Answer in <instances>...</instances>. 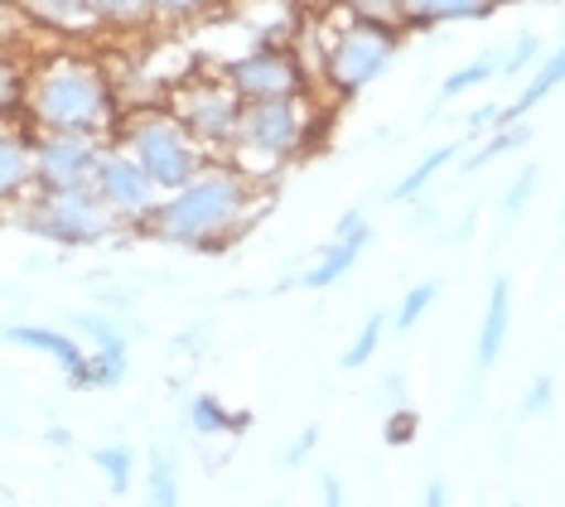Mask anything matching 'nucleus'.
I'll return each mask as SVG.
<instances>
[{"instance_id":"1","label":"nucleus","mask_w":565,"mask_h":507,"mask_svg":"<svg viewBox=\"0 0 565 507\" xmlns=\"http://www.w3.org/2000/svg\"><path fill=\"white\" fill-rule=\"evenodd\" d=\"M252 179L237 165H203L189 184H179L170 199H156L140 232L174 246H199V252H223L233 232L247 223Z\"/></svg>"},{"instance_id":"2","label":"nucleus","mask_w":565,"mask_h":507,"mask_svg":"<svg viewBox=\"0 0 565 507\" xmlns=\"http://www.w3.org/2000/svg\"><path fill=\"white\" fill-rule=\"evenodd\" d=\"M24 116L34 131H73V136H111L117 131V102H111V83L97 63L58 54L34 68L20 97Z\"/></svg>"},{"instance_id":"3","label":"nucleus","mask_w":565,"mask_h":507,"mask_svg":"<svg viewBox=\"0 0 565 507\" xmlns=\"http://www.w3.org/2000/svg\"><path fill=\"white\" fill-rule=\"evenodd\" d=\"M121 150L150 175V184L160 193H174L179 184L203 169V146L189 136V126L179 122V112L170 107H150L136 112L131 122L121 126Z\"/></svg>"},{"instance_id":"4","label":"nucleus","mask_w":565,"mask_h":507,"mask_svg":"<svg viewBox=\"0 0 565 507\" xmlns=\"http://www.w3.org/2000/svg\"><path fill=\"white\" fill-rule=\"evenodd\" d=\"M396 34L392 24H367V20H349L324 49V83L339 102H353L367 83H377L396 59Z\"/></svg>"},{"instance_id":"5","label":"nucleus","mask_w":565,"mask_h":507,"mask_svg":"<svg viewBox=\"0 0 565 507\" xmlns=\"http://www.w3.org/2000/svg\"><path fill=\"white\" fill-rule=\"evenodd\" d=\"M315 131V107L310 93L300 97H266V102H242L233 146L262 155V160H290L305 150V140Z\"/></svg>"},{"instance_id":"6","label":"nucleus","mask_w":565,"mask_h":507,"mask_svg":"<svg viewBox=\"0 0 565 507\" xmlns=\"http://www.w3.org/2000/svg\"><path fill=\"white\" fill-rule=\"evenodd\" d=\"M30 228L58 246H87V242H102L117 232V213L97 199L93 184L54 189V193H44V203L30 213Z\"/></svg>"},{"instance_id":"7","label":"nucleus","mask_w":565,"mask_h":507,"mask_svg":"<svg viewBox=\"0 0 565 507\" xmlns=\"http://www.w3.org/2000/svg\"><path fill=\"white\" fill-rule=\"evenodd\" d=\"M227 87L242 97V102H266V97H300L310 93L305 83V68L290 49H276V44H256L252 54L233 59L223 68Z\"/></svg>"},{"instance_id":"8","label":"nucleus","mask_w":565,"mask_h":507,"mask_svg":"<svg viewBox=\"0 0 565 507\" xmlns=\"http://www.w3.org/2000/svg\"><path fill=\"white\" fill-rule=\"evenodd\" d=\"M97 150H102V146H97L93 136L40 131V136H34V184H40L44 193L93 184Z\"/></svg>"},{"instance_id":"9","label":"nucleus","mask_w":565,"mask_h":507,"mask_svg":"<svg viewBox=\"0 0 565 507\" xmlns=\"http://www.w3.org/2000/svg\"><path fill=\"white\" fill-rule=\"evenodd\" d=\"M93 193L102 203L111 208L117 218H131V223H140V218L156 208V184H150V175L140 169L126 150H97V165H93Z\"/></svg>"},{"instance_id":"10","label":"nucleus","mask_w":565,"mask_h":507,"mask_svg":"<svg viewBox=\"0 0 565 507\" xmlns=\"http://www.w3.org/2000/svg\"><path fill=\"white\" fill-rule=\"evenodd\" d=\"M179 122L189 126V136L199 146H233V131H237V112H242V97L223 83H199V87H184V97L174 102Z\"/></svg>"},{"instance_id":"11","label":"nucleus","mask_w":565,"mask_h":507,"mask_svg":"<svg viewBox=\"0 0 565 507\" xmlns=\"http://www.w3.org/2000/svg\"><path fill=\"white\" fill-rule=\"evenodd\" d=\"M83 329L97 338V353L83 358L78 377H73V387H93V392H107V387H117L126 377V338L111 329L107 319H83Z\"/></svg>"},{"instance_id":"12","label":"nucleus","mask_w":565,"mask_h":507,"mask_svg":"<svg viewBox=\"0 0 565 507\" xmlns=\"http://www.w3.org/2000/svg\"><path fill=\"white\" fill-rule=\"evenodd\" d=\"M508 329H512V281L498 276L493 291H488V309H483V324H479V344H473V368H479V372H488L498 358H503Z\"/></svg>"},{"instance_id":"13","label":"nucleus","mask_w":565,"mask_h":507,"mask_svg":"<svg viewBox=\"0 0 565 507\" xmlns=\"http://www.w3.org/2000/svg\"><path fill=\"white\" fill-rule=\"evenodd\" d=\"M367 242H372V228L367 223L353 228V232H343V237H333L324 246V256H319V262L300 276V285H305V291H329V285H339L358 262H363V246Z\"/></svg>"},{"instance_id":"14","label":"nucleus","mask_w":565,"mask_h":507,"mask_svg":"<svg viewBox=\"0 0 565 507\" xmlns=\"http://www.w3.org/2000/svg\"><path fill=\"white\" fill-rule=\"evenodd\" d=\"M493 0H402V30H435V24L488 20Z\"/></svg>"},{"instance_id":"15","label":"nucleus","mask_w":565,"mask_h":507,"mask_svg":"<svg viewBox=\"0 0 565 507\" xmlns=\"http://www.w3.org/2000/svg\"><path fill=\"white\" fill-rule=\"evenodd\" d=\"M6 344H15V348H34V353H49L63 372H68V382L78 377L83 358H87L73 334H63V329H44V324H10V329H6Z\"/></svg>"},{"instance_id":"16","label":"nucleus","mask_w":565,"mask_h":507,"mask_svg":"<svg viewBox=\"0 0 565 507\" xmlns=\"http://www.w3.org/2000/svg\"><path fill=\"white\" fill-rule=\"evenodd\" d=\"M34 184V140L20 131H0V203L20 199Z\"/></svg>"},{"instance_id":"17","label":"nucleus","mask_w":565,"mask_h":507,"mask_svg":"<svg viewBox=\"0 0 565 507\" xmlns=\"http://www.w3.org/2000/svg\"><path fill=\"white\" fill-rule=\"evenodd\" d=\"M565 83V44L556 49V54H551V59H542V63H536V73H532V83H526L522 87V93L518 97H512L508 102V107L503 112H498V126H503V122H522V116L526 112H532L536 107V102H546L551 93H556V87Z\"/></svg>"},{"instance_id":"18","label":"nucleus","mask_w":565,"mask_h":507,"mask_svg":"<svg viewBox=\"0 0 565 507\" xmlns=\"http://www.w3.org/2000/svg\"><path fill=\"white\" fill-rule=\"evenodd\" d=\"M24 10H30L34 20L63 30V34H78V30H93V24H97V15H93V6H87V0H24Z\"/></svg>"},{"instance_id":"19","label":"nucleus","mask_w":565,"mask_h":507,"mask_svg":"<svg viewBox=\"0 0 565 507\" xmlns=\"http://www.w3.org/2000/svg\"><path fill=\"white\" fill-rule=\"evenodd\" d=\"M445 165H455V146H435V150L426 155V160H420L416 169H411V175H402V179H396V184H392V203L420 199V193H426V189H430V179H435V175H440V169H445Z\"/></svg>"},{"instance_id":"20","label":"nucleus","mask_w":565,"mask_h":507,"mask_svg":"<svg viewBox=\"0 0 565 507\" xmlns=\"http://www.w3.org/2000/svg\"><path fill=\"white\" fill-rule=\"evenodd\" d=\"M87 6L97 24H111V30H140L156 20V0H87Z\"/></svg>"},{"instance_id":"21","label":"nucleus","mask_w":565,"mask_h":507,"mask_svg":"<svg viewBox=\"0 0 565 507\" xmlns=\"http://www.w3.org/2000/svg\"><path fill=\"white\" fill-rule=\"evenodd\" d=\"M252 415H227L223 401L217 397H194L189 401V425H194L199 435H217V431H247Z\"/></svg>"},{"instance_id":"22","label":"nucleus","mask_w":565,"mask_h":507,"mask_svg":"<svg viewBox=\"0 0 565 507\" xmlns=\"http://www.w3.org/2000/svg\"><path fill=\"white\" fill-rule=\"evenodd\" d=\"M93 464L107 474V484L117 498L131 488V478H136V450L131 445H102V450H93Z\"/></svg>"},{"instance_id":"23","label":"nucleus","mask_w":565,"mask_h":507,"mask_svg":"<svg viewBox=\"0 0 565 507\" xmlns=\"http://www.w3.org/2000/svg\"><path fill=\"white\" fill-rule=\"evenodd\" d=\"M382 334H387V315H372V319H363V329H358V334H353V344L343 348V372L367 368L372 353L382 348Z\"/></svg>"},{"instance_id":"24","label":"nucleus","mask_w":565,"mask_h":507,"mask_svg":"<svg viewBox=\"0 0 565 507\" xmlns=\"http://www.w3.org/2000/svg\"><path fill=\"white\" fill-rule=\"evenodd\" d=\"M435 300H440V281L411 285V291L402 295V305H396V329H416V324L435 309Z\"/></svg>"},{"instance_id":"25","label":"nucleus","mask_w":565,"mask_h":507,"mask_svg":"<svg viewBox=\"0 0 565 507\" xmlns=\"http://www.w3.org/2000/svg\"><path fill=\"white\" fill-rule=\"evenodd\" d=\"M532 140V126H522V122H503V131H498L488 146H479L465 160V169H483L488 160H498V155H508V150H518V146H526Z\"/></svg>"},{"instance_id":"26","label":"nucleus","mask_w":565,"mask_h":507,"mask_svg":"<svg viewBox=\"0 0 565 507\" xmlns=\"http://www.w3.org/2000/svg\"><path fill=\"white\" fill-rule=\"evenodd\" d=\"M174 454L170 450H156L150 454V503H160V507H170L179 503V478H174Z\"/></svg>"},{"instance_id":"27","label":"nucleus","mask_w":565,"mask_h":507,"mask_svg":"<svg viewBox=\"0 0 565 507\" xmlns=\"http://www.w3.org/2000/svg\"><path fill=\"white\" fill-rule=\"evenodd\" d=\"M353 20H367V24H392L402 30V0H343Z\"/></svg>"},{"instance_id":"28","label":"nucleus","mask_w":565,"mask_h":507,"mask_svg":"<svg viewBox=\"0 0 565 507\" xmlns=\"http://www.w3.org/2000/svg\"><path fill=\"white\" fill-rule=\"evenodd\" d=\"M498 73V63L493 59H479V63H465L459 73H449L445 77V97H455V93H469V87H479V83H488V77Z\"/></svg>"},{"instance_id":"29","label":"nucleus","mask_w":565,"mask_h":507,"mask_svg":"<svg viewBox=\"0 0 565 507\" xmlns=\"http://www.w3.org/2000/svg\"><path fill=\"white\" fill-rule=\"evenodd\" d=\"M536 184H542V175H536V169L526 165L522 175L512 179V189H508V199H503V213H508V218H518L522 208H526V199H532V193H536Z\"/></svg>"},{"instance_id":"30","label":"nucleus","mask_w":565,"mask_h":507,"mask_svg":"<svg viewBox=\"0 0 565 507\" xmlns=\"http://www.w3.org/2000/svg\"><path fill=\"white\" fill-rule=\"evenodd\" d=\"M20 97H24L20 68H15V63H10L6 54H0V116H6V112H15V107H20Z\"/></svg>"},{"instance_id":"31","label":"nucleus","mask_w":565,"mask_h":507,"mask_svg":"<svg viewBox=\"0 0 565 507\" xmlns=\"http://www.w3.org/2000/svg\"><path fill=\"white\" fill-rule=\"evenodd\" d=\"M536 49H542V39H536V34H518V44H512V54L498 63V73H522V68H532V63H536Z\"/></svg>"},{"instance_id":"32","label":"nucleus","mask_w":565,"mask_h":507,"mask_svg":"<svg viewBox=\"0 0 565 507\" xmlns=\"http://www.w3.org/2000/svg\"><path fill=\"white\" fill-rule=\"evenodd\" d=\"M551 397H556V382H551V377H536V382L522 392V415H542L551 406Z\"/></svg>"},{"instance_id":"33","label":"nucleus","mask_w":565,"mask_h":507,"mask_svg":"<svg viewBox=\"0 0 565 507\" xmlns=\"http://www.w3.org/2000/svg\"><path fill=\"white\" fill-rule=\"evenodd\" d=\"M203 6H209V0H156V20H189V15H199Z\"/></svg>"},{"instance_id":"34","label":"nucleus","mask_w":565,"mask_h":507,"mask_svg":"<svg viewBox=\"0 0 565 507\" xmlns=\"http://www.w3.org/2000/svg\"><path fill=\"white\" fill-rule=\"evenodd\" d=\"M319 445V431H315V425H310V431H305L300 440H295V445L286 450V464H305V460H310V450Z\"/></svg>"},{"instance_id":"35","label":"nucleus","mask_w":565,"mask_h":507,"mask_svg":"<svg viewBox=\"0 0 565 507\" xmlns=\"http://www.w3.org/2000/svg\"><path fill=\"white\" fill-rule=\"evenodd\" d=\"M406 431H416V415H406V411H402V415L392 421V431H387V435L396 440V435H406Z\"/></svg>"},{"instance_id":"36","label":"nucleus","mask_w":565,"mask_h":507,"mask_svg":"<svg viewBox=\"0 0 565 507\" xmlns=\"http://www.w3.org/2000/svg\"><path fill=\"white\" fill-rule=\"evenodd\" d=\"M324 503H343V488H339V478H324Z\"/></svg>"},{"instance_id":"37","label":"nucleus","mask_w":565,"mask_h":507,"mask_svg":"<svg viewBox=\"0 0 565 507\" xmlns=\"http://www.w3.org/2000/svg\"><path fill=\"white\" fill-rule=\"evenodd\" d=\"M426 503H449V493H445V484H430V488H426Z\"/></svg>"},{"instance_id":"38","label":"nucleus","mask_w":565,"mask_h":507,"mask_svg":"<svg viewBox=\"0 0 565 507\" xmlns=\"http://www.w3.org/2000/svg\"><path fill=\"white\" fill-rule=\"evenodd\" d=\"M493 6H512V0H493Z\"/></svg>"}]
</instances>
